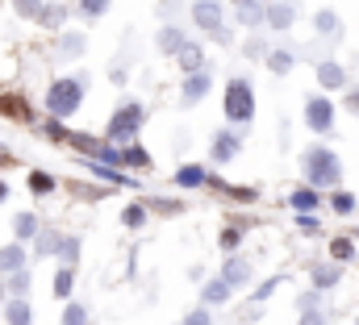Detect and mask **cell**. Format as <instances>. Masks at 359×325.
I'll list each match as a JSON object with an SVG mask.
<instances>
[{"mask_svg": "<svg viewBox=\"0 0 359 325\" xmlns=\"http://www.w3.org/2000/svg\"><path fill=\"white\" fill-rule=\"evenodd\" d=\"M301 171H305V184L309 188H339V179H343V162L339 155L330 151V146H309L305 151V159H301Z\"/></svg>", "mask_w": 359, "mask_h": 325, "instance_id": "obj_1", "label": "cell"}, {"mask_svg": "<svg viewBox=\"0 0 359 325\" xmlns=\"http://www.w3.org/2000/svg\"><path fill=\"white\" fill-rule=\"evenodd\" d=\"M84 92H88V80H84V76H59V80L46 88V113H50L55 121H63V117L80 113Z\"/></svg>", "mask_w": 359, "mask_h": 325, "instance_id": "obj_2", "label": "cell"}, {"mask_svg": "<svg viewBox=\"0 0 359 325\" xmlns=\"http://www.w3.org/2000/svg\"><path fill=\"white\" fill-rule=\"evenodd\" d=\"M226 121L230 125H251L255 121V83L247 76H234L226 83Z\"/></svg>", "mask_w": 359, "mask_h": 325, "instance_id": "obj_3", "label": "cell"}, {"mask_svg": "<svg viewBox=\"0 0 359 325\" xmlns=\"http://www.w3.org/2000/svg\"><path fill=\"white\" fill-rule=\"evenodd\" d=\"M142 117H147V109H142L138 100H126V104H121V109L109 117V130H104V138H109L113 146H117V142H126V146H130V142H134V134L142 130Z\"/></svg>", "mask_w": 359, "mask_h": 325, "instance_id": "obj_4", "label": "cell"}, {"mask_svg": "<svg viewBox=\"0 0 359 325\" xmlns=\"http://www.w3.org/2000/svg\"><path fill=\"white\" fill-rule=\"evenodd\" d=\"M192 25H196L201 34L217 38L222 46H230V42H234V34H230V29H226V21H222V0H192Z\"/></svg>", "mask_w": 359, "mask_h": 325, "instance_id": "obj_5", "label": "cell"}, {"mask_svg": "<svg viewBox=\"0 0 359 325\" xmlns=\"http://www.w3.org/2000/svg\"><path fill=\"white\" fill-rule=\"evenodd\" d=\"M305 125L313 134H330L334 130V100L330 96H305Z\"/></svg>", "mask_w": 359, "mask_h": 325, "instance_id": "obj_6", "label": "cell"}, {"mask_svg": "<svg viewBox=\"0 0 359 325\" xmlns=\"http://www.w3.org/2000/svg\"><path fill=\"white\" fill-rule=\"evenodd\" d=\"M297 21V0H264V25L268 29H292Z\"/></svg>", "mask_w": 359, "mask_h": 325, "instance_id": "obj_7", "label": "cell"}, {"mask_svg": "<svg viewBox=\"0 0 359 325\" xmlns=\"http://www.w3.org/2000/svg\"><path fill=\"white\" fill-rule=\"evenodd\" d=\"M243 151V138H238V130H217L213 134V142H209V155L213 162H234V155Z\"/></svg>", "mask_w": 359, "mask_h": 325, "instance_id": "obj_8", "label": "cell"}, {"mask_svg": "<svg viewBox=\"0 0 359 325\" xmlns=\"http://www.w3.org/2000/svg\"><path fill=\"white\" fill-rule=\"evenodd\" d=\"M176 59V67L184 71V76H192V71H205V50H201V42H180V50L172 55Z\"/></svg>", "mask_w": 359, "mask_h": 325, "instance_id": "obj_9", "label": "cell"}, {"mask_svg": "<svg viewBox=\"0 0 359 325\" xmlns=\"http://www.w3.org/2000/svg\"><path fill=\"white\" fill-rule=\"evenodd\" d=\"M209 88H213V76H209V71H192V76H184L180 100H184V104H196V100H201Z\"/></svg>", "mask_w": 359, "mask_h": 325, "instance_id": "obj_10", "label": "cell"}, {"mask_svg": "<svg viewBox=\"0 0 359 325\" xmlns=\"http://www.w3.org/2000/svg\"><path fill=\"white\" fill-rule=\"evenodd\" d=\"M318 83H322L326 92H339V88H347V71H343V63H334V59H322V63H318Z\"/></svg>", "mask_w": 359, "mask_h": 325, "instance_id": "obj_11", "label": "cell"}, {"mask_svg": "<svg viewBox=\"0 0 359 325\" xmlns=\"http://www.w3.org/2000/svg\"><path fill=\"white\" fill-rule=\"evenodd\" d=\"M309 279H313V292H330L343 279V263H322V267L309 271Z\"/></svg>", "mask_w": 359, "mask_h": 325, "instance_id": "obj_12", "label": "cell"}, {"mask_svg": "<svg viewBox=\"0 0 359 325\" xmlns=\"http://www.w3.org/2000/svg\"><path fill=\"white\" fill-rule=\"evenodd\" d=\"M234 13H238L243 29H259L264 25V0H234Z\"/></svg>", "mask_w": 359, "mask_h": 325, "instance_id": "obj_13", "label": "cell"}, {"mask_svg": "<svg viewBox=\"0 0 359 325\" xmlns=\"http://www.w3.org/2000/svg\"><path fill=\"white\" fill-rule=\"evenodd\" d=\"M230 292H234V288L217 275V279H209V284L201 288V305H205V309H217V305H226V300H230Z\"/></svg>", "mask_w": 359, "mask_h": 325, "instance_id": "obj_14", "label": "cell"}, {"mask_svg": "<svg viewBox=\"0 0 359 325\" xmlns=\"http://www.w3.org/2000/svg\"><path fill=\"white\" fill-rule=\"evenodd\" d=\"M21 267H29V258H25V246H21V242L0 246V275H8V271H21Z\"/></svg>", "mask_w": 359, "mask_h": 325, "instance_id": "obj_15", "label": "cell"}, {"mask_svg": "<svg viewBox=\"0 0 359 325\" xmlns=\"http://www.w3.org/2000/svg\"><path fill=\"white\" fill-rule=\"evenodd\" d=\"M313 29H318L322 38H330V42H334V38L343 34V21H339V13H334V8H318V13H313Z\"/></svg>", "mask_w": 359, "mask_h": 325, "instance_id": "obj_16", "label": "cell"}, {"mask_svg": "<svg viewBox=\"0 0 359 325\" xmlns=\"http://www.w3.org/2000/svg\"><path fill=\"white\" fill-rule=\"evenodd\" d=\"M222 279H226L230 288H247V284H251V263H247V258H230V263L222 267Z\"/></svg>", "mask_w": 359, "mask_h": 325, "instance_id": "obj_17", "label": "cell"}, {"mask_svg": "<svg viewBox=\"0 0 359 325\" xmlns=\"http://www.w3.org/2000/svg\"><path fill=\"white\" fill-rule=\"evenodd\" d=\"M4 321L8 325H34V309H29V300H25V296H8V305H4Z\"/></svg>", "mask_w": 359, "mask_h": 325, "instance_id": "obj_18", "label": "cell"}, {"mask_svg": "<svg viewBox=\"0 0 359 325\" xmlns=\"http://www.w3.org/2000/svg\"><path fill=\"white\" fill-rule=\"evenodd\" d=\"M288 205H292L297 213H318L322 196H318V188H309V184H305V188H297V192L288 196Z\"/></svg>", "mask_w": 359, "mask_h": 325, "instance_id": "obj_19", "label": "cell"}, {"mask_svg": "<svg viewBox=\"0 0 359 325\" xmlns=\"http://www.w3.org/2000/svg\"><path fill=\"white\" fill-rule=\"evenodd\" d=\"M264 59H268V71H276V76H288V71H292V63H297L288 46H271Z\"/></svg>", "mask_w": 359, "mask_h": 325, "instance_id": "obj_20", "label": "cell"}, {"mask_svg": "<svg viewBox=\"0 0 359 325\" xmlns=\"http://www.w3.org/2000/svg\"><path fill=\"white\" fill-rule=\"evenodd\" d=\"M155 42H159L163 55H176L180 42H184V29H180L176 21H168V25H159V38H155Z\"/></svg>", "mask_w": 359, "mask_h": 325, "instance_id": "obj_21", "label": "cell"}, {"mask_svg": "<svg viewBox=\"0 0 359 325\" xmlns=\"http://www.w3.org/2000/svg\"><path fill=\"white\" fill-rule=\"evenodd\" d=\"M176 184L180 188H201V184H209V171H205L201 162H188V167L176 171Z\"/></svg>", "mask_w": 359, "mask_h": 325, "instance_id": "obj_22", "label": "cell"}, {"mask_svg": "<svg viewBox=\"0 0 359 325\" xmlns=\"http://www.w3.org/2000/svg\"><path fill=\"white\" fill-rule=\"evenodd\" d=\"M38 230H42V226H38L34 213H17V217H13V238H17V242H29Z\"/></svg>", "mask_w": 359, "mask_h": 325, "instance_id": "obj_23", "label": "cell"}, {"mask_svg": "<svg viewBox=\"0 0 359 325\" xmlns=\"http://www.w3.org/2000/svg\"><path fill=\"white\" fill-rule=\"evenodd\" d=\"M63 17H67V8L63 4H42V13L34 17L42 29H63Z\"/></svg>", "mask_w": 359, "mask_h": 325, "instance_id": "obj_24", "label": "cell"}, {"mask_svg": "<svg viewBox=\"0 0 359 325\" xmlns=\"http://www.w3.org/2000/svg\"><path fill=\"white\" fill-rule=\"evenodd\" d=\"M72 292H76V267H59V275H55V296L67 300Z\"/></svg>", "mask_w": 359, "mask_h": 325, "instance_id": "obj_25", "label": "cell"}, {"mask_svg": "<svg viewBox=\"0 0 359 325\" xmlns=\"http://www.w3.org/2000/svg\"><path fill=\"white\" fill-rule=\"evenodd\" d=\"M121 162L142 171V167H151V151H142V146H134V142H130V146H121Z\"/></svg>", "mask_w": 359, "mask_h": 325, "instance_id": "obj_26", "label": "cell"}, {"mask_svg": "<svg viewBox=\"0 0 359 325\" xmlns=\"http://www.w3.org/2000/svg\"><path fill=\"white\" fill-rule=\"evenodd\" d=\"M59 242H63V234H55V230H38V234H34L38 254H55V250H59Z\"/></svg>", "mask_w": 359, "mask_h": 325, "instance_id": "obj_27", "label": "cell"}, {"mask_svg": "<svg viewBox=\"0 0 359 325\" xmlns=\"http://www.w3.org/2000/svg\"><path fill=\"white\" fill-rule=\"evenodd\" d=\"M330 258H334V263H351V258H355V242H351V238H334V242H330Z\"/></svg>", "mask_w": 359, "mask_h": 325, "instance_id": "obj_28", "label": "cell"}, {"mask_svg": "<svg viewBox=\"0 0 359 325\" xmlns=\"http://www.w3.org/2000/svg\"><path fill=\"white\" fill-rule=\"evenodd\" d=\"M55 254L63 258V267H76V258H80V238H63Z\"/></svg>", "mask_w": 359, "mask_h": 325, "instance_id": "obj_29", "label": "cell"}, {"mask_svg": "<svg viewBox=\"0 0 359 325\" xmlns=\"http://www.w3.org/2000/svg\"><path fill=\"white\" fill-rule=\"evenodd\" d=\"M29 192L34 196H46V192H55V179L46 171H29Z\"/></svg>", "mask_w": 359, "mask_h": 325, "instance_id": "obj_30", "label": "cell"}, {"mask_svg": "<svg viewBox=\"0 0 359 325\" xmlns=\"http://www.w3.org/2000/svg\"><path fill=\"white\" fill-rule=\"evenodd\" d=\"M25 288H29V267L8 271V292H13V296H25Z\"/></svg>", "mask_w": 359, "mask_h": 325, "instance_id": "obj_31", "label": "cell"}, {"mask_svg": "<svg viewBox=\"0 0 359 325\" xmlns=\"http://www.w3.org/2000/svg\"><path fill=\"white\" fill-rule=\"evenodd\" d=\"M63 325H88V309L76 305V300H67V309H63Z\"/></svg>", "mask_w": 359, "mask_h": 325, "instance_id": "obj_32", "label": "cell"}, {"mask_svg": "<svg viewBox=\"0 0 359 325\" xmlns=\"http://www.w3.org/2000/svg\"><path fill=\"white\" fill-rule=\"evenodd\" d=\"M109 4H113V0H80L76 8H80V17H88V21H96V17H100V13H104Z\"/></svg>", "mask_w": 359, "mask_h": 325, "instance_id": "obj_33", "label": "cell"}, {"mask_svg": "<svg viewBox=\"0 0 359 325\" xmlns=\"http://www.w3.org/2000/svg\"><path fill=\"white\" fill-rule=\"evenodd\" d=\"M330 205H334V213H343V217H347V213H355V196H351V192H343V188L330 196Z\"/></svg>", "mask_w": 359, "mask_h": 325, "instance_id": "obj_34", "label": "cell"}, {"mask_svg": "<svg viewBox=\"0 0 359 325\" xmlns=\"http://www.w3.org/2000/svg\"><path fill=\"white\" fill-rule=\"evenodd\" d=\"M121 221H126V226H130V230H138V226H142V221H147V209H142V205H130V209H126V213H121Z\"/></svg>", "mask_w": 359, "mask_h": 325, "instance_id": "obj_35", "label": "cell"}, {"mask_svg": "<svg viewBox=\"0 0 359 325\" xmlns=\"http://www.w3.org/2000/svg\"><path fill=\"white\" fill-rule=\"evenodd\" d=\"M180 325H213V313L201 305V309H192V313H184V321Z\"/></svg>", "mask_w": 359, "mask_h": 325, "instance_id": "obj_36", "label": "cell"}, {"mask_svg": "<svg viewBox=\"0 0 359 325\" xmlns=\"http://www.w3.org/2000/svg\"><path fill=\"white\" fill-rule=\"evenodd\" d=\"M297 226H301V234H318V230H322L318 213H297Z\"/></svg>", "mask_w": 359, "mask_h": 325, "instance_id": "obj_37", "label": "cell"}, {"mask_svg": "<svg viewBox=\"0 0 359 325\" xmlns=\"http://www.w3.org/2000/svg\"><path fill=\"white\" fill-rule=\"evenodd\" d=\"M13 8H17V17H38L42 0H13Z\"/></svg>", "mask_w": 359, "mask_h": 325, "instance_id": "obj_38", "label": "cell"}, {"mask_svg": "<svg viewBox=\"0 0 359 325\" xmlns=\"http://www.w3.org/2000/svg\"><path fill=\"white\" fill-rule=\"evenodd\" d=\"M276 288H280V275H268V279H264V284L255 288V296H251V300H268V296L276 292Z\"/></svg>", "mask_w": 359, "mask_h": 325, "instance_id": "obj_39", "label": "cell"}, {"mask_svg": "<svg viewBox=\"0 0 359 325\" xmlns=\"http://www.w3.org/2000/svg\"><path fill=\"white\" fill-rule=\"evenodd\" d=\"M63 50L67 55H80L84 50V34H63Z\"/></svg>", "mask_w": 359, "mask_h": 325, "instance_id": "obj_40", "label": "cell"}, {"mask_svg": "<svg viewBox=\"0 0 359 325\" xmlns=\"http://www.w3.org/2000/svg\"><path fill=\"white\" fill-rule=\"evenodd\" d=\"M238 242H243V230H238V226H230V230L222 234V250H234Z\"/></svg>", "mask_w": 359, "mask_h": 325, "instance_id": "obj_41", "label": "cell"}, {"mask_svg": "<svg viewBox=\"0 0 359 325\" xmlns=\"http://www.w3.org/2000/svg\"><path fill=\"white\" fill-rule=\"evenodd\" d=\"M318 300H322V292H305V296L297 300V309H301V313H309V309H318Z\"/></svg>", "mask_w": 359, "mask_h": 325, "instance_id": "obj_42", "label": "cell"}, {"mask_svg": "<svg viewBox=\"0 0 359 325\" xmlns=\"http://www.w3.org/2000/svg\"><path fill=\"white\" fill-rule=\"evenodd\" d=\"M247 55H251V59H264V55H268V46L255 38V42H247Z\"/></svg>", "mask_w": 359, "mask_h": 325, "instance_id": "obj_43", "label": "cell"}, {"mask_svg": "<svg viewBox=\"0 0 359 325\" xmlns=\"http://www.w3.org/2000/svg\"><path fill=\"white\" fill-rule=\"evenodd\" d=\"M301 325H326V317L318 309H309V313H301Z\"/></svg>", "mask_w": 359, "mask_h": 325, "instance_id": "obj_44", "label": "cell"}, {"mask_svg": "<svg viewBox=\"0 0 359 325\" xmlns=\"http://www.w3.org/2000/svg\"><path fill=\"white\" fill-rule=\"evenodd\" d=\"M347 113H351V117H359V88H351V92H347Z\"/></svg>", "mask_w": 359, "mask_h": 325, "instance_id": "obj_45", "label": "cell"}, {"mask_svg": "<svg viewBox=\"0 0 359 325\" xmlns=\"http://www.w3.org/2000/svg\"><path fill=\"white\" fill-rule=\"evenodd\" d=\"M4 196H8V184H0V200H4Z\"/></svg>", "mask_w": 359, "mask_h": 325, "instance_id": "obj_46", "label": "cell"}, {"mask_svg": "<svg viewBox=\"0 0 359 325\" xmlns=\"http://www.w3.org/2000/svg\"><path fill=\"white\" fill-rule=\"evenodd\" d=\"M355 238H359V234H355Z\"/></svg>", "mask_w": 359, "mask_h": 325, "instance_id": "obj_47", "label": "cell"}, {"mask_svg": "<svg viewBox=\"0 0 359 325\" xmlns=\"http://www.w3.org/2000/svg\"><path fill=\"white\" fill-rule=\"evenodd\" d=\"M355 325H359V321H355Z\"/></svg>", "mask_w": 359, "mask_h": 325, "instance_id": "obj_48", "label": "cell"}]
</instances>
